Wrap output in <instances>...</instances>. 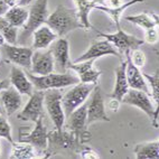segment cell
<instances>
[{
    "instance_id": "cb8c5ba5",
    "label": "cell",
    "mask_w": 159,
    "mask_h": 159,
    "mask_svg": "<svg viewBox=\"0 0 159 159\" xmlns=\"http://www.w3.org/2000/svg\"><path fill=\"white\" fill-rule=\"evenodd\" d=\"M74 2L77 7V15L83 24L84 28H93V26L90 24V12L92 9H95L98 5H100L98 0H74Z\"/></svg>"
},
{
    "instance_id": "83f0119b",
    "label": "cell",
    "mask_w": 159,
    "mask_h": 159,
    "mask_svg": "<svg viewBox=\"0 0 159 159\" xmlns=\"http://www.w3.org/2000/svg\"><path fill=\"white\" fill-rule=\"evenodd\" d=\"M37 150L30 143L19 142V143H12V152L10 155L11 159H31L36 158Z\"/></svg>"
},
{
    "instance_id": "7bdbcfd3",
    "label": "cell",
    "mask_w": 159,
    "mask_h": 159,
    "mask_svg": "<svg viewBox=\"0 0 159 159\" xmlns=\"http://www.w3.org/2000/svg\"><path fill=\"white\" fill-rule=\"evenodd\" d=\"M5 43H6V40H5V38H3L2 34L0 33V46L3 45V44H5Z\"/></svg>"
},
{
    "instance_id": "f6af8a7d",
    "label": "cell",
    "mask_w": 159,
    "mask_h": 159,
    "mask_svg": "<svg viewBox=\"0 0 159 159\" xmlns=\"http://www.w3.org/2000/svg\"><path fill=\"white\" fill-rule=\"evenodd\" d=\"M0 139H1V138H0Z\"/></svg>"
},
{
    "instance_id": "60d3db41",
    "label": "cell",
    "mask_w": 159,
    "mask_h": 159,
    "mask_svg": "<svg viewBox=\"0 0 159 159\" xmlns=\"http://www.w3.org/2000/svg\"><path fill=\"white\" fill-rule=\"evenodd\" d=\"M5 1H6V3L9 7H12L16 5V0H5Z\"/></svg>"
},
{
    "instance_id": "1f68e13d",
    "label": "cell",
    "mask_w": 159,
    "mask_h": 159,
    "mask_svg": "<svg viewBox=\"0 0 159 159\" xmlns=\"http://www.w3.org/2000/svg\"><path fill=\"white\" fill-rule=\"evenodd\" d=\"M130 56H131L132 62H134V64L136 66H138V67H142V66L146 64L145 53H143L142 51H140L139 48L130 51Z\"/></svg>"
},
{
    "instance_id": "4fadbf2b",
    "label": "cell",
    "mask_w": 159,
    "mask_h": 159,
    "mask_svg": "<svg viewBox=\"0 0 159 159\" xmlns=\"http://www.w3.org/2000/svg\"><path fill=\"white\" fill-rule=\"evenodd\" d=\"M105 55L116 56L121 60V53H120L109 40H107V39L93 40L88 51H86L84 54L81 55L79 58H76V60L74 61V63L84 62V61H88V60H97V58L105 56Z\"/></svg>"
},
{
    "instance_id": "d590c367",
    "label": "cell",
    "mask_w": 159,
    "mask_h": 159,
    "mask_svg": "<svg viewBox=\"0 0 159 159\" xmlns=\"http://www.w3.org/2000/svg\"><path fill=\"white\" fill-rule=\"evenodd\" d=\"M119 105H120V101H119V100L112 99L110 101V103H109V108L113 111V112H116V111H118V109H119Z\"/></svg>"
},
{
    "instance_id": "ac0fdd59",
    "label": "cell",
    "mask_w": 159,
    "mask_h": 159,
    "mask_svg": "<svg viewBox=\"0 0 159 159\" xmlns=\"http://www.w3.org/2000/svg\"><path fill=\"white\" fill-rule=\"evenodd\" d=\"M94 61L95 60H88L79 63L73 62L70 64L68 70H73L79 75L80 81L82 83L98 84V81H99L100 76L102 75V72L94 68Z\"/></svg>"
},
{
    "instance_id": "9a60e30c",
    "label": "cell",
    "mask_w": 159,
    "mask_h": 159,
    "mask_svg": "<svg viewBox=\"0 0 159 159\" xmlns=\"http://www.w3.org/2000/svg\"><path fill=\"white\" fill-rule=\"evenodd\" d=\"M121 102L139 108L140 110L143 111V112L150 118V120L153 119L156 108L153 107L152 102H151L150 95L148 93H146V92L131 89V90H129V91L127 92V94H125V97H123Z\"/></svg>"
},
{
    "instance_id": "ee69618b",
    "label": "cell",
    "mask_w": 159,
    "mask_h": 159,
    "mask_svg": "<svg viewBox=\"0 0 159 159\" xmlns=\"http://www.w3.org/2000/svg\"><path fill=\"white\" fill-rule=\"evenodd\" d=\"M158 145H159V140H158Z\"/></svg>"
},
{
    "instance_id": "e0dca14e",
    "label": "cell",
    "mask_w": 159,
    "mask_h": 159,
    "mask_svg": "<svg viewBox=\"0 0 159 159\" xmlns=\"http://www.w3.org/2000/svg\"><path fill=\"white\" fill-rule=\"evenodd\" d=\"M123 54L125 55V61H127L125 74H127V80H128L129 88L143 91L151 97V92L147 85V80L145 79V76H143V74H142L141 71L139 70V67L134 64V62H132L131 56H130V51H125Z\"/></svg>"
},
{
    "instance_id": "836d02e7",
    "label": "cell",
    "mask_w": 159,
    "mask_h": 159,
    "mask_svg": "<svg viewBox=\"0 0 159 159\" xmlns=\"http://www.w3.org/2000/svg\"><path fill=\"white\" fill-rule=\"evenodd\" d=\"M80 153H81L82 158H100L99 155L94 152L90 148H83L82 150L80 151Z\"/></svg>"
},
{
    "instance_id": "d6986e66",
    "label": "cell",
    "mask_w": 159,
    "mask_h": 159,
    "mask_svg": "<svg viewBox=\"0 0 159 159\" xmlns=\"http://www.w3.org/2000/svg\"><path fill=\"white\" fill-rule=\"evenodd\" d=\"M9 79H10L11 85L19 93L28 95V97H30L31 94L34 93V85L29 80L28 75H26L25 72L18 67V65H12Z\"/></svg>"
},
{
    "instance_id": "8fae6325",
    "label": "cell",
    "mask_w": 159,
    "mask_h": 159,
    "mask_svg": "<svg viewBox=\"0 0 159 159\" xmlns=\"http://www.w3.org/2000/svg\"><path fill=\"white\" fill-rule=\"evenodd\" d=\"M48 142L46 153L51 155L61 150H74L81 145L71 131H58L56 129L48 134Z\"/></svg>"
},
{
    "instance_id": "ab89813d",
    "label": "cell",
    "mask_w": 159,
    "mask_h": 159,
    "mask_svg": "<svg viewBox=\"0 0 159 159\" xmlns=\"http://www.w3.org/2000/svg\"><path fill=\"white\" fill-rule=\"evenodd\" d=\"M151 17L153 18V20H155V23H156V26H158L159 27V15L155 14V12H152L151 14Z\"/></svg>"
},
{
    "instance_id": "7402d4cb",
    "label": "cell",
    "mask_w": 159,
    "mask_h": 159,
    "mask_svg": "<svg viewBox=\"0 0 159 159\" xmlns=\"http://www.w3.org/2000/svg\"><path fill=\"white\" fill-rule=\"evenodd\" d=\"M33 36H34V42H33V48L34 49L48 48L51 44L55 42L58 37L46 24L40 26L39 28H37L33 33Z\"/></svg>"
},
{
    "instance_id": "7a4b0ae2",
    "label": "cell",
    "mask_w": 159,
    "mask_h": 159,
    "mask_svg": "<svg viewBox=\"0 0 159 159\" xmlns=\"http://www.w3.org/2000/svg\"><path fill=\"white\" fill-rule=\"evenodd\" d=\"M28 77L36 90L45 91L48 89H63L80 83V79L74 74L68 73H49L47 75H35L30 72Z\"/></svg>"
},
{
    "instance_id": "8992f818",
    "label": "cell",
    "mask_w": 159,
    "mask_h": 159,
    "mask_svg": "<svg viewBox=\"0 0 159 159\" xmlns=\"http://www.w3.org/2000/svg\"><path fill=\"white\" fill-rule=\"evenodd\" d=\"M95 85L97 84H93V83H77L74 88L66 92L65 95H63L62 104L65 118H67L75 109H77L80 105L85 102Z\"/></svg>"
},
{
    "instance_id": "603a6c76",
    "label": "cell",
    "mask_w": 159,
    "mask_h": 159,
    "mask_svg": "<svg viewBox=\"0 0 159 159\" xmlns=\"http://www.w3.org/2000/svg\"><path fill=\"white\" fill-rule=\"evenodd\" d=\"M147 82H149L151 88V97L156 102V110H155V116L153 119L151 120V123L155 128H158V121H159V70L155 72V74L149 75V74L142 73Z\"/></svg>"
},
{
    "instance_id": "8d00e7d4",
    "label": "cell",
    "mask_w": 159,
    "mask_h": 159,
    "mask_svg": "<svg viewBox=\"0 0 159 159\" xmlns=\"http://www.w3.org/2000/svg\"><path fill=\"white\" fill-rule=\"evenodd\" d=\"M9 8H10V7L7 5L5 0H0V16H3V15L8 11Z\"/></svg>"
},
{
    "instance_id": "f546056e",
    "label": "cell",
    "mask_w": 159,
    "mask_h": 159,
    "mask_svg": "<svg viewBox=\"0 0 159 159\" xmlns=\"http://www.w3.org/2000/svg\"><path fill=\"white\" fill-rule=\"evenodd\" d=\"M125 19L127 21H129V23H132L134 25L139 26L145 30L156 27V23H155L153 18L151 17V15L149 16V15L145 14V12L140 15H136V16H127Z\"/></svg>"
},
{
    "instance_id": "e575fe53",
    "label": "cell",
    "mask_w": 159,
    "mask_h": 159,
    "mask_svg": "<svg viewBox=\"0 0 159 159\" xmlns=\"http://www.w3.org/2000/svg\"><path fill=\"white\" fill-rule=\"evenodd\" d=\"M125 2V1H123V0H109L108 7H111V8H118V7L122 6Z\"/></svg>"
},
{
    "instance_id": "6da1fadb",
    "label": "cell",
    "mask_w": 159,
    "mask_h": 159,
    "mask_svg": "<svg viewBox=\"0 0 159 159\" xmlns=\"http://www.w3.org/2000/svg\"><path fill=\"white\" fill-rule=\"evenodd\" d=\"M46 25L58 37H64L70 31L84 28L77 15V10L60 5L47 17Z\"/></svg>"
},
{
    "instance_id": "b9f144b4",
    "label": "cell",
    "mask_w": 159,
    "mask_h": 159,
    "mask_svg": "<svg viewBox=\"0 0 159 159\" xmlns=\"http://www.w3.org/2000/svg\"><path fill=\"white\" fill-rule=\"evenodd\" d=\"M5 113H6V111L3 109V105H2V103H1V100H0V116H3Z\"/></svg>"
},
{
    "instance_id": "52a82bcc",
    "label": "cell",
    "mask_w": 159,
    "mask_h": 159,
    "mask_svg": "<svg viewBox=\"0 0 159 159\" xmlns=\"http://www.w3.org/2000/svg\"><path fill=\"white\" fill-rule=\"evenodd\" d=\"M93 29L95 30L98 36L103 37L104 39L109 40L121 54H123L125 51H132V49L139 48V46H141L142 44L145 43L143 39H140V38L134 36V35L127 34V33L121 28V25L116 26V33H114V34H105V33L98 30V29L94 28V27H93Z\"/></svg>"
},
{
    "instance_id": "277c9868",
    "label": "cell",
    "mask_w": 159,
    "mask_h": 159,
    "mask_svg": "<svg viewBox=\"0 0 159 159\" xmlns=\"http://www.w3.org/2000/svg\"><path fill=\"white\" fill-rule=\"evenodd\" d=\"M47 3H48V0H36L34 5L31 6L30 10H29L28 19L23 26V31H21L20 38L18 40L20 44L25 43V40H27V38L37 28L45 25L47 17H48Z\"/></svg>"
},
{
    "instance_id": "3957f363",
    "label": "cell",
    "mask_w": 159,
    "mask_h": 159,
    "mask_svg": "<svg viewBox=\"0 0 159 159\" xmlns=\"http://www.w3.org/2000/svg\"><path fill=\"white\" fill-rule=\"evenodd\" d=\"M86 118H88V105L86 102H84L66 118L64 123L67 130L71 131L75 136L81 145H84L91 139V134L88 130V125H86Z\"/></svg>"
},
{
    "instance_id": "30bf717a",
    "label": "cell",
    "mask_w": 159,
    "mask_h": 159,
    "mask_svg": "<svg viewBox=\"0 0 159 159\" xmlns=\"http://www.w3.org/2000/svg\"><path fill=\"white\" fill-rule=\"evenodd\" d=\"M1 53L6 57V62L14 63L15 65L28 70L31 67V57L34 54V48L5 43L1 45Z\"/></svg>"
},
{
    "instance_id": "ba28073f",
    "label": "cell",
    "mask_w": 159,
    "mask_h": 159,
    "mask_svg": "<svg viewBox=\"0 0 159 159\" xmlns=\"http://www.w3.org/2000/svg\"><path fill=\"white\" fill-rule=\"evenodd\" d=\"M43 118L44 116H40L35 122L34 130L29 134H24L23 129H19L18 141L30 143L38 152L46 153L47 147H48V134H47L46 127L43 123Z\"/></svg>"
},
{
    "instance_id": "44dd1931",
    "label": "cell",
    "mask_w": 159,
    "mask_h": 159,
    "mask_svg": "<svg viewBox=\"0 0 159 159\" xmlns=\"http://www.w3.org/2000/svg\"><path fill=\"white\" fill-rule=\"evenodd\" d=\"M127 61L121 60V64L116 68V84H114L113 92L109 95L111 99L119 100L120 102L122 101L127 92L129 91V84L128 80H127Z\"/></svg>"
},
{
    "instance_id": "ffe728a7",
    "label": "cell",
    "mask_w": 159,
    "mask_h": 159,
    "mask_svg": "<svg viewBox=\"0 0 159 159\" xmlns=\"http://www.w3.org/2000/svg\"><path fill=\"white\" fill-rule=\"evenodd\" d=\"M0 100L3 105V109L6 111V114L8 116L16 113L21 107L23 99H21V93L16 90L14 86H9L8 89L0 92Z\"/></svg>"
},
{
    "instance_id": "5bb4252c",
    "label": "cell",
    "mask_w": 159,
    "mask_h": 159,
    "mask_svg": "<svg viewBox=\"0 0 159 159\" xmlns=\"http://www.w3.org/2000/svg\"><path fill=\"white\" fill-rule=\"evenodd\" d=\"M52 55L54 58V70L57 73L67 72L68 66L71 64L70 60V45L65 37H60L55 40V43L51 47Z\"/></svg>"
},
{
    "instance_id": "74e56055",
    "label": "cell",
    "mask_w": 159,
    "mask_h": 159,
    "mask_svg": "<svg viewBox=\"0 0 159 159\" xmlns=\"http://www.w3.org/2000/svg\"><path fill=\"white\" fill-rule=\"evenodd\" d=\"M10 85H11L10 79H5V80H2V81H0V92L8 89Z\"/></svg>"
},
{
    "instance_id": "f35d334b",
    "label": "cell",
    "mask_w": 159,
    "mask_h": 159,
    "mask_svg": "<svg viewBox=\"0 0 159 159\" xmlns=\"http://www.w3.org/2000/svg\"><path fill=\"white\" fill-rule=\"evenodd\" d=\"M31 1H33V0H19L17 5H18V6L25 7V6H28V5H30Z\"/></svg>"
},
{
    "instance_id": "7c38bea8",
    "label": "cell",
    "mask_w": 159,
    "mask_h": 159,
    "mask_svg": "<svg viewBox=\"0 0 159 159\" xmlns=\"http://www.w3.org/2000/svg\"><path fill=\"white\" fill-rule=\"evenodd\" d=\"M44 94L45 91L36 90L34 93L29 97L27 104L24 107V109L18 113L17 118L21 121H31L36 122L40 116H43L44 109Z\"/></svg>"
},
{
    "instance_id": "d6a6232c",
    "label": "cell",
    "mask_w": 159,
    "mask_h": 159,
    "mask_svg": "<svg viewBox=\"0 0 159 159\" xmlns=\"http://www.w3.org/2000/svg\"><path fill=\"white\" fill-rule=\"evenodd\" d=\"M145 40L149 44H156L159 40V34L156 28H150L146 30Z\"/></svg>"
},
{
    "instance_id": "d4e9b609",
    "label": "cell",
    "mask_w": 159,
    "mask_h": 159,
    "mask_svg": "<svg viewBox=\"0 0 159 159\" xmlns=\"http://www.w3.org/2000/svg\"><path fill=\"white\" fill-rule=\"evenodd\" d=\"M29 11L26 10L23 6H12L8 9V11L3 15V17L8 20L9 23L11 24L15 27H23L26 24L27 19H28Z\"/></svg>"
},
{
    "instance_id": "9c48e42d",
    "label": "cell",
    "mask_w": 159,
    "mask_h": 159,
    "mask_svg": "<svg viewBox=\"0 0 159 159\" xmlns=\"http://www.w3.org/2000/svg\"><path fill=\"white\" fill-rule=\"evenodd\" d=\"M88 105V118H86V125L88 127L97 121H105L109 122L110 118L105 112L104 101H103L102 93L100 85H95L93 91L90 94V99L86 102Z\"/></svg>"
},
{
    "instance_id": "5b68a950",
    "label": "cell",
    "mask_w": 159,
    "mask_h": 159,
    "mask_svg": "<svg viewBox=\"0 0 159 159\" xmlns=\"http://www.w3.org/2000/svg\"><path fill=\"white\" fill-rule=\"evenodd\" d=\"M63 95L60 89H48L45 90L44 94V104L49 118L55 125V129L58 131L63 130L65 123V113L62 104Z\"/></svg>"
},
{
    "instance_id": "4dcf8cb0",
    "label": "cell",
    "mask_w": 159,
    "mask_h": 159,
    "mask_svg": "<svg viewBox=\"0 0 159 159\" xmlns=\"http://www.w3.org/2000/svg\"><path fill=\"white\" fill-rule=\"evenodd\" d=\"M0 138H5L10 143H14L11 136V127L3 116H0Z\"/></svg>"
},
{
    "instance_id": "484cf974",
    "label": "cell",
    "mask_w": 159,
    "mask_h": 159,
    "mask_svg": "<svg viewBox=\"0 0 159 159\" xmlns=\"http://www.w3.org/2000/svg\"><path fill=\"white\" fill-rule=\"evenodd\" d=\"M137 159H159L158 141L137 145L134 149Z\"/></svg>"
},
{
    "instance_id": "f1b7e54d",
    "label": "cell",
    "mask_w": 159,
    "mask_h": 159,
    "mask_svg": "<svg viewBox=\"0 0 159 159\" xmlns=\"http://www.w3.org/2000/svg\"><path fill=\"white\" fill-rule=\"evenodd\" d=\"M0 33L8 44L17 43V27L12 26L3 16H0Z\"/></svg>"
},
{
    "instance_id": "2e32d148",
    "label": "cell",
    "mask_w": 159,
    "mask_h": 159,
    "mask_svg": "<svg viewBox=\"0 0 159 159\" xmlns=\"http://www.w3.org/2000/svg\"><path fill=\"white\" fill-rule=\"evenodd\" d=\"M30 71L35 75H47L54 71V58L51 49H36L31 57Z\"/></svg>"
},
{
    "instance_id": "4316f807",
    "label": "cell",
    "mask_w": 159,
    "mask_h": 159,
    "mask_svg": "<svg viewBox=\"0 0 159 159\" xmlns=\"http://www.w3.org/2000/svg\"><path fill=\"white\" fill-rule=\"evenodd\" d=\"M138 2H143V0H129V1H125L121 7H118V8H111V7L104 6V5H98L95 7V9L100 10V11H103L105 14H108L110 16V18L113 20V23L116 24V26L120 25V17L122 12L125 11V9L129 8L130 6L134 5V3Z\"/></svg>"
}]
</instances>
